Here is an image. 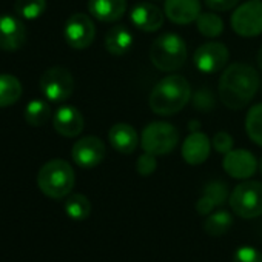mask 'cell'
Segmentation results:
<instances>
[{"label":"cell","mask_w":262,"mask_h":262,"mask_svg":"<svg viewBox=\"0 0 262 262\" xmlns=\"http://www.w3.org/2000/svg\"><path fill=\"white\" fill-rule=\"evenodd\" d=\"M214 207H216V205H214L207 196H204V194H202V198L196 202V211H198L199 214H202V216H208V214L213 211Z\"/></svg>","instance_id":"cell-34"},{"label":"cell","mask_w":262,"mask_h":262,"mask_svg":"<svg viewBox=\"0 0 262 262\" xmlns=\"http://www.w3.org/2000/svg\"><path fill=\"white\" fill-rule=\"evenodd\" d=\"M188 53L184 39L174 33H165L155 39L150 48L151 63L165 73L176 71L184 67L187 62Z\"/></svg>","instance_id":"cell-4"},{"label":"cell","mask_w":262,"mask_h":262,"mask_svg":"<svg viewBox=\"0 0 262 262\" xmlns=\"http://www.w3.org/2000/svg\"><path fill=\"white\" fill-rule=\"evenodd\" d=\"M245 131L256 145L262 147V103L248 110L245 117Z\"/></svg>","instance_id":"cell-25"},{"label":"cell","mask_w":262,"mask_h":262,"mask_svg":"<svg viewBox=\"0 0 262 262\" xmlns=\"http://www.w3.org/2000/svg\"><path fill=\"white\" fill-rule=\"evenodd\" d=\"M239 2L241 0H205V5L213 11H228Z\"/></svg>","instance_id":"cell-33"},{"label":"cell","mask_w":262,"mask_h":262,"mask_svg":"<svg viewBox=\"0 0 262 262\" xmlns=\"http://www.w3.org/2000/svg\"><path fill=\"white\" fill-rule=\"evenodd\" d=\"M27 42V28L20 17L0 14V50L16 51Z\"/></svg>","instance_id":"cell-13"},{"label":"cell","mask_w":262,"mask_h":262,"mask_svg":"<svg viewBox=\"0 0 262 262\" xmlns=\"http://www.w3.org/2000/svg\"><path fill=\"white\" fill-rule=\"evenodd\" d=\"M196 27L198 31L204 36V37H219L224 31V20L213 13H202L199 14L198 20H196Z\"/></svg>","instance_id":"cell-26"},{"label":"cell","mask_w":262,"mask_h":262,"mask_svg":"<svg viewBox=\"0 0 262 262\" xmlns=\"http://www.w3.org/2000/svg\"><path fill=\"white\" fill-rule=\"evenodd\" d=\"M164 14L155 4L141 2L133 7L129 14V20L138 30L144 33H155L164 25Z\"/></svg>","instance_id":"cell-15"},{"label":"cell","mask_w":262,"mask_h":262,"mask_svg":"<svg viewBox=\"0 0 262 262\" xmlns=\"http://www.w3.org/2000/svg\"><path fill=\"white\" fill-rule=\"evenodd\" d=\"M259 90V74L247 63L228 65L217 85L221 102L230 110L245 108Z\"/></svg>","instance_id":"cell-1"},{"label":"cell","mask_w":262,"mask_h":262,"mask_svg":"<svg viewBox=\"0 0 262 262\" xmlns=\"http://www.w3.org/2000/svg\"><path fill=\"white\" fill-rule=\"evenodd\" d=\"M231 224H233V216L225 210H219L213 214L211 213L208 214L204 224V230L210 236H222L230 230Z\"/></svg>","instance_id":"cell-24"},{"label":"cell","mask_w":262,"mask_h":262,"mask_svg":"<svg viewBox=\"0 0 262 262\" xmlns=\"http://www.w3.org/2000/svg\"><path fill=\"white\" fill-rule=\"evenodd\" d=\"M76 182L73 167L63 159H51L37 174V185L40 191L51 199H62L70 196Z\"/></svg>","instance_id":"cell-3"},{"label":"cell","mask_w":262,"mask_h":262,"mask_svg":"<svg viewBox=\"0 0 262 262\" xmlns=\"http://www.w3.org/2000/svg\"><path fill=\"white\" fill-rule=\"evenodd\" d=\"M16 14L25 20L39 19L47 10V0H16Z\"/></svg>","instance_id":"cell-27"},{"label":"cell","mask_w":262,"mask_h":262,"mask_svg":"<svg viewBox=\"0 0 262 262\" xmlns=\"http://www.w3.org/2000/svg\"><path fill=\"white\" fill-rule=\"evenodd\" d=\"M22 96L20 80L7 73H0V108L14 105Z\"/></svg>","instance_id":"cell-21"},{"label":"cell","mask_w":262,"mask_h":262,"mask_svg":"<svg viewBox=\"0 0 262 262\" xmlns=\"http://www.w3.org/2000/svg\"><path fill=\"white\" fill-rule=\"evenodd\" d=\"M199 126H201L199 120H191V122H190V129H191V133H194V131H199Z\"/></svg>","instance_id":"cell-35"},{"label":"cell","mask_w":262,"mask_h":262,"mask_svg":"<svg viewBox=\"0 0 262 262\" xmlns=\"http://www.w3.org/2000/svg\"><path fill=\"white\" fill-rule=\"evenodd\" d=\"M231 28L242 37H256L262 34V2L250 0L236 8L231 14Z\"/></svg>","instance_id":"cell-8"},{"label":"cell","mask_w":262,"mask_h":262,"mask_svg":"<svg viewBox=\"0 0 262 262\" xmlns=\"http://www.w3.org/2000/svg\"><path fill=\"white\" fill-rule=\"evenodd\" d=\"M40 90L47 100L54 103L65 102L74 91L73 74L63 67H51L40 77Z\"/></svg>","instance_id":"cell-7"},{"label":"cell","mask_w":262,"mask_h":262,"mask_svg":"<svg viewBox=\"0 0 262 262\" xmlns=\"http://www.w3.org/2000/svg\"><path fill=\"white\" fill-rule=\"evenodd\" d=\"M230 59L228 48L221 42H207L201 45L193 56L194 67L202 73H217L227 67Z\"/></svg>","instance_id":"cell-10"},{"label":"cell","mask_w":262,"mask_h":262,"mask_svg":"<svg viewBox=\"0 0 262 262\" xmlns=\"http://www.w3.org/2000/svg\"><path fill=\"white\" fill-rule=\"evenodd\" d=\"M88 11L100 22H116L126 11V0H88Z\"/></svg>","instance_id":"cell-19"},{"label":"cell","mask_w":262,"mask_h":262,"mask_svg":"<svg viewBox=\"0 0 262 262\" xmlns=\"http://www.w3.org/2000/svg\"><path fill=\"white\" fill-rule=\"evenodd\" d=\"M105 144L97 136L80 138L71 150V158L82 168H94L105 159Z\"/></svg>","instance_id":"cell-11"},{"label":"cell","mask_w":262,"mask_h":262,"mask_svg":"<svg viewBox=\"0 0 262 262\" xmlns=\"http://www.w3.org/2000/svg\"><path fill=\"white\" fill-rule=\"evenodd\" d=\"M65 213L73 221H85L91 213V202L85 194H70L65 201Z\"/></svg>","instance_id":"cell-22"},{"label":"cell","mask_w":262,"mask_h":262,"mask_svg":"<svg viewBox=\"0 0 262 262\" xmlns=\"http://www.w3.org/2000/svg\"><path fill=\"white\" fill-rule=\"evenodd\" d=\"M25 120L31 126H42L45 125L51 117V108L50 105L42 99H34L27 103L25 106Z\"/></svg>","instance_id":"cell-23"},{"label":"cell","mask_w":262,"mask_h":262,"mask_svg":"<svg viewBox=\"0 0 262 262\" xmlns=\"http://www.w3.org/2000/svg\"><path fill=\"white\" fill-rule=\"evenodd\" d=\"M83 116L73 105H63L53 114V126L63 138H76L83 129Z\"/></svg>","instance_id":"cell-14"},{"label":"cell","mask_w":262,"mask_h":262,"mask_svg":"<svg viewBox=\"0 0 262 262\" xmlns=\"http://www.w3.org/2000/svg\"><path fill=\"white\" fill-rule=\"evenodd\" d=\"M256 62H257V67L262 70V47H260V50L257 51V57H256Z\"/></svg>","instance_id":"cell-36"},{"label":"cell","mask_w":262,"mask_h":262,"mask_svg":"<svg viewBox=\"0 0 262 262\" xmlns=\"http://www.w3.org/2000/svg\"><path fill=\"white\" fill-rule=\"evenodd\" d=\"M259 171H260V174H262V158H260V162H259Z\"/></svg>","instance_id":"cell-37"},{"label":"cell","mask_w":262,"mask_h":262,"mask_svg":"<svg viewBox=\"0 0 262 262\" xmlns=\"http://www.w3.org/2000/svg\"><path fill=\"white\" fill-rule=\"evenodd\" d=\"M108 141L111 147L120 155H131L139 145L138 131L129 123H114L108 131Z\"/></svg>","instance_id":"cell-17"},{"label":"cell","mask_w":262,"mask_h":262,"mask_svg":"<svg viewBox=\"0 0 262 262\" xmlns=\"http://www.w3.org/2000/svg\"><path fill=\"white\" fill-rule=\"evenodd\" d=\"M191 99L190 82L179 76L171 74L161 79L151 90L148 103L158 116H173L185 108Z\"/></svg>","instance_id":"cell-2"},{"label":"cell","mask_w":262,"mask_h":262,"mask_svg":"<svg viewBox=\"0 0 262 262\" xmlns=\"http://www.w3.org/2000/svg\"><path fill=\"white\" fill-rule=\"evenodd\" d=\"M133 47V33L125 25H116L105 36V48L113 56H123Z\"/></svg>","instance_id":"cell-20"},{"label":"cell","mask_w":262,"mask_h":262,"mask_svg":"<svg viewBox=\"0 0 262 262\" xmlns=\"http://www.w3.org/2000/svg\"><path fill=\"white\" fill-rule=\"evenodd\" d=\"M179 142V131L174 125L168 122H153L148 123L142 135H141V145L144 151L164 156L171 153Z\"/></svg>","instance_id":"cell-5"},{"label":"cell","mask_w":262,"mask_h":262,"mask_svg":"<svg viewBox=\"0 0 262 262\" xmlns=\"http://www.w3.org/2000/svg\"><path fill=\"white\" fill-rule=\"evenodd\" d=\"M165 16L178 25L196 22L201 14L199 0H165Z\"/></svg>","instance_id":"cell-18"},{"label":"cell","mask_w":262,"mask_h":262,"mask_svg":"<svg viewBox=\"0 0 262 262\" xmlns=\"http://www.w3.org/2000/svg\"><path fill=\"white\" fill-rule=\"evenodd\" d=\"M222 167L230 178L241 179V181L251 178L259 168L254 155L244 148L231 150L227 155H224Z\"/></svg>","instance_id":"cell-12"},{"label":"cell","mask_w":262,"mask_h":262,"mask_svg":"<svg viewBox=\"0 0 262 262\" xmlns=\"http://www.w3.org/2000/svg\"><path fill=\"white\" fill-rule=\"evenodd\" d=\"M204 196H207L216 207L222 205L230 196H228V187L225 182L221 181H211L204 188Z\"/></svg>","instance_id":"cell-28"},{"label":"cell","mask_w":262,"mask_h":262,"mask_svg":"<svg viewBox=\"0 0 262 262\" xmlns=\"http://www.w3.org/2000/svg\"><path fill=\"white\" fill-rule=\"evenodd\" d=\"M233 262H262V253L254 247H239L233 254Z\"/></svg>","instance_id":"cell-30"},{"label":"cell","mask_w":262,"mask_h":262,"mask_svg":"<svg viewBox=\"0 0 262 262\" xmlns=\"http://www.w3.org/2000/svg\"><path fill=\"white\" fill-rule=\"evenodd\" d=\"M228 201L231 210L242 219H254L262 216V182H241L234 187Z\"/></svg>","instance_id":"cell-6"},{"label":"cell","mask_w":262,"mask_h":262,"mask_svg":"<svg viewBox=\"0 0 262 262\" xmlns=\"http://www.w3.org/2000/svg\"><path fill=\"white\" fill-rule=\"evenodd\" d=\"M211 145H213V148H214L219 155H227L228 151L233 150L234 142H233L231 135L225 133V131H217V133H216V135L213 136V139H211Z\"/></svg>","instance_id":"cell-32"},{"label":"cell","mask_w":262,"mask_h":262,"mask_svg":"<svg viewBox=\"0 0 262 262\" xmlns=\"http://www.w3.org/2000/svg\"><path fill=\"white\" fill-rule=\"evenodd\" d=\"M193 105L194 108L201 111H210L214 106V96L208 88H201L193 96Z\"/></svg>","instance_id":"cell-31"},{"label":"cell","mask_w":262,"mask_h":262,"mask_svg":"<svg viewBox=\"0 0 262 262\" xmlns=\"http://www.w3.org/2000/svg\"><path fill=\"white\" fill-rule=\"evenodd\" d=\"M63 37L73 50H85L96 37V27L90 16L83 13H74L65 22Z\"/></svg>","instance_id":"cell-9"},{"label":"cell","mask_w":262,"mask_h":262,"mask_svg":"<svg viewBox=\"0 0 262 262\" xmlns=\"http://www.w3.org/2000/svg\"><path fill=\"white\" fill-rule=\"evenodd\" d=\"M211 151V142L205 133L194 131L182 144V158L188 165L204 164Z\"/></svg>","instance_id":"cell-16"},{"label":"cell","mask_w":262,"mask_h":262,"mask_svg":"<svg viewBox=\"0 0 262 262\" xmlns=\"http://www.w3.org/2000/svg\"><path fill=\"white\" fill-rule=\"evenodd\" d=\"M158 168V161H156V156L155 155H150V153H144L138 158V162H136V171L141 174V176H151Z\"/></svg>","instance_id":"cell-29"}]
</instances>
